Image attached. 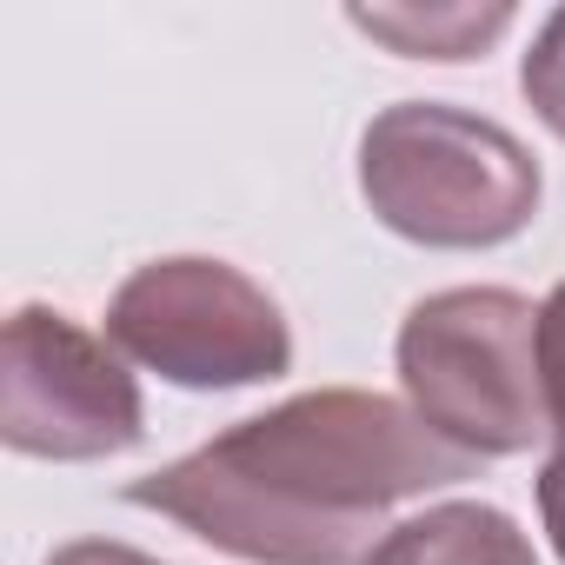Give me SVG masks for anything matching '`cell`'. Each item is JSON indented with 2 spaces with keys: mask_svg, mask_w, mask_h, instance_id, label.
Instances as JSON below:
<instances>
[{
  "mask_svg": "<svg viewBox=\"0 0 565 565\" xmlns=\"http://www.w3.org/2000/svg\"><path fill=\"white\" fill-rule=\"evenodd\" d=\"M366 565H539V558H532V539L499 505L452 499L393 525Z\"/></svg>",
  "mask_w": 565,
  "mask_h": 565,
  "instance_id": "6",
  "label": "cell"
},
{
  "mask_svg": "<svg viewBox=\"0 0 565 565\" xmlns=\"http://www.w3.org/2000/svg\"><path fill=\"white\" fill-rule=\"evenodd\" d=\"M140 386L107 340L54 307H21L0 333V439L28 459H107L140 446Z\"/></svg>",
  "mask_w": 565,
  "mask_h": 565,
  "instance_id": "5",
  "label": "cell"
},
{
  "mask_svg": "<svg viewBox=\"0 0 565 565\" xmlns=\"http://www.w3.org/2000/svg\"><path fill=\"white\" fill-rule=\"evenodd\" d=\"M486 459L446 446L406 399L320 386L134 479L127 505L246 565H366L399 499L459 486Z\"/></svg>",
  "mask_w": 565,
  "mask_h": 565,
  "instance_id": "1",
  "label": "cell"
},
{
  "mask_svg": "<svg viewBox=\"0 0 565 565\" xmlns=\"http://www.w3.org/2000/svg\"><path fill=\"white\" fill-rule=\"evenodd\" d=\"M539 373H545V406H552V433L565 446V279L539 307Z\"/></svg>",
  "mask_w": 565,
  "mask_h": 565,
  "instance_id": "9",
  "label": "cell"
},
{
  "mask_svg": "<svg viewBox=\"0 0 565 565\" xmlns=\"http://www.w3.org/2000/svg\"><path fill=\"white\" fill-rule=\"evenodd\" d=\"M512 21V8H452V14H373V8H353V28L393 41L399 54H419V61H466L472 47H486L499 28Z\"/></svg>",
  "mask_w": 565,
  "mask_h": 565,
  "instance_id": "7",
  "label": "cell"
},
{
  "mask_svg": "<svg viewBox=\"0 0 565 565\" xmlns=\"http://www.w3.org/2000/svg\"><path fill=\"white\" fill-rule=\"evenodd\" d=\"M539 519L552 532V552L565 558V446L539 466Z\"/></svg>",
  "mask_w": 565,
  "mask_h": 565,
  "instance_id": "10",
  "label": "cell"
},
{
  "mask_svg": "<svg viewBox=\"0 0 565 565\" xmlns=\"http://www.w3.org/2000/svg\"><path fill=\"white\" fill-rule=\"evenodd\" d=\"M47 565H160L153 552H134V545H120V539H74V545H61Z\"/></svg>",
  "mask_w": 565,
  "mask_h": 565,
  "instance_id": "11",
  "label": "cell"
},
{
  "mask_svg": "<svg viewBox=\"0 0 565 565\" xmlns=\"http://www.w3.org/2000/svg\"><path fill=\"white\" fill-rule=\"evenodd\" d=\"M519 87H525L532 114L565 140V8L539 28L532 54H525V67H519Z\"/></svg>",
  "mask_w": 565,
  "mask_h": 565,
  "instance_id": "8",
  "label": "cell"
},
{
  "mask_svg": "<svg viewBox=\"0 0 565 565\" xmlns=\"http://www.w3.org/2000/svg\"><path fill=\"white\" fill-rule=\"evenodd\" d=\"M360 193L399 239L499 246L539 213V160L499 120L399 100L360 134Z\"/></svg>",
  "mask_w": 565,
  "mask_h": 565,
  "instance_id": "2",
  "label": "cell"
},
{
  "mask_svg": "<svg viewBox=\"0 0 565 565\" xmlns=\"http://www.w3.org/2000/svg\"><path fill=\"white\" fill-rule=\"evenodd\" d=\"M107 340L147 373L193 393L259 386L294 366V333L273 294L253 287L239 266L200 253L127 273L107 307Z\"/></svg>",
  "mask_w": 565,
  "mask_h": 565,
  "instance_id": "4",
  "label": "cell"
},
{
  "mask_svg": "<svg viewBox=\"0 0 565 565\" xmlns=\"http://www.w3.org/2000/svg\"><path fill=\"white\" fill-rule=\"evenodd\" d=\"M406 406L459 452L505 459L552 433L539 373V307L505 287H452L399 327Z\"/></svg>",
  "mask_w": 565,
  "mask_h": 565,
  "instance_id": "3",
  "label": "cell"
}]
</instances>
